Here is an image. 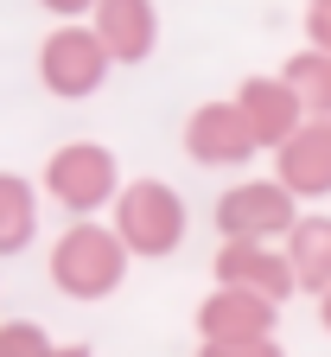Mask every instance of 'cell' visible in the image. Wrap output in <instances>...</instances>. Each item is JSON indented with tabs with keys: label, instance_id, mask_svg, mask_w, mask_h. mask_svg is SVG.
Wrapping results in <instances>:
<instances>
[{
	"label": "cell",
	"instance_id": "cell-6",
	"mask_svg": "<svg viewBox=\"0 0 331 357\" xmlns=\"http://www.w3.org/2000/svg\"><path fill=\"white\" fill-rule=\"evenodd\" d=\"M229 102L243 109L255 147H268V153H280V147L306 128V102H300V89H293L287 77H243Z\"/></svg>",
	"mask_w": 331,
	"mask_h": 357
},
{
	"label": "cell",
	"instance_id": "cell-11",
	"mask_svg": "<svg viewBox=\"0 0 331 357\" xmlns=\"http://www.w3.org/2000/svg\"><path fill=\"white\" fill-rule=\"evenodd\" d=\"M96 38L115 64H147L160 45V7L153 0H96Z\"/></svg>",
	"mask_w": 331,
	"mask_h": 357
},
{
	"label": "cell",
	"instance_id": "cell-2",
	"mask_svg": "<svg viewBox=\"0 0 331 357\" xmlns=\"http://www.w3.org/2000/svg\"><path fill=\"white\" fill-rule=\"evenodd\" d=\"M109 223H115V236L128 243V255L160 261V255H172L185 243L192 211H185V198L166 185V178H128L121 198H115V211H109Z\"/></svg>",
	"mask_w": 331,
	"mask_h": 357
},
{
	"label": "cell",
	"instance_id": "cell-4",
	"mask_svg": "<svg viewBox=\"0 0 331 357\" xmlns=\"http://www.w3.org/2000/svg\"><path fill=\"white\" fill-rule=\"evenodd\" d=\"M115 58H109V45L96 38V26H83V20H64L52 38L38 45V83L52 89L58 102H83V96H96V89L109 83Z\"/></svg>",
	"mask_w": 331,
	"mask_h": 357
},
{
	"label": "cell",
	"instance_id": "cell-15",
	"mask_svg": "<svg viewBox=\"0 0 331 357\" xmlns=\"http://www.w3.org/2000/svg\"><path fill=\"white\" fill-rule=\"evenodd\" d=\"M0 357H58V344L32 319H0Z\"/></svg>",
	"mask_w": 331,
	"mask_h": 357
},
{
	"label": "cell",
	"instance_id": "cell-14",
	"mask_svg": "<svg viewBox=\"0 0 331 357\" xmlns=\"http://www.w3.org/2000/svg\"><path fill=\"white\" fill-rule=\"evenodd\" d=\"M280 77H287L293 89H300V102H306V115H325L331 121V52H293L287 64H280Z\"/></svg>",
	"mask_w": 331,
	"mask_h": 357
},
{
	"label": "cell",
	"instance_id": "cell-18",
	"mask_svg": "<svg viewBox=\"0 0 331 357\" xmlns=\"http://www.w3.org/2000/svg\"><path fill=\"white\" fill-rule=\"evenodd\" d=\"M45 13H58V20H83V13H96V0H38Z\"/></svg>",
	"mask_w": 331,
	"mask_h": 357
},
{
	"label": "cell",
	"instance_id": "cell-16",
	"mask_svg": "<svg viewBox=\"0 0 331 357\" xmlns=\"http://www.w3.org/2000/svg\"><path fill=\"white\" fill-rule=\"evenodd\" d=\"M198 357H287L274 338H236V344H198Z\"/></svg>",
	"mask_w": 331,
	"mask_h": 357
},
{
	"label": "cell",
	"instance_id": "cell-9",
	"mask_svg": "<svg viewBox=\"0 0 331 357\" xmlns=\"http://www.w3.org/2000/svg\"><path fill=\"white\" fill-rule=\"evenodd\" d=\"M280 306L249 294V287H210L198 306V338L204 344H236V338H274Z\"/></svg>",
	"mask_w": 331,
	"mask_h": 357
},
{
	"label": "cell",
	"instance_id": "cell-8",
	"mask_svg": "<svg viewBox=\"0 0 331 357\" xmlns=\"http://www.w3.org/2000/svg\"><path fill=\"white\" fill-rule=\"evenodd\" d=\"M210 275H217V287H249V294H261L274 306H287L300 294V275H293L287 249H274V243H223Z\"/></svg>",
	"mask_w": 331,
	"mask_h": 357
},
{
	"label": "cell",
	"instance_id": "cell-20",
	"mask_svg": "<svg viewBox=\"0 0 331 357\" xmlns=\"http://www.w3.org/2000/svg\"><path fill=\"white\" fill-rule=\"evenodd\" d=\"M318 319H325V332H331V294H318Z\"/></svg>",
	"mask_w": 331,
	"mask_h": 357
},
{
	"label": "cell",
	"instance_id": "cell-19",
	"mask_svg": "<svg viewBox=\"0 0 331 357\" xmlns=\"http://www.w3.org/2000/svg\"><path fill=\"white\" fill-rule=\"evenodd\" d=\"M58 357H96L89 344H58Z\"/></svg>",
	"mask_w": 331,
	"mask_h": 357
},
{
	"label": "cell",
	"instance_id": "cell-3",
	"mask_svg": "<svg viewBox=\"0 0 331 357\" xmlns=\"http://www.w3.org/2000/svg\"><path fill=\"white\" fill-rule=\"evenodd\" d=\"M45 198L58 211L77 217H96V211H115L121 198V160L102 147V141H64L52 160H45Z\"/></svg>",
	"mask_w": 331,
	"mask_h": 357
},
{
	"label": "cell",
	"instance_id": "cell-1",
	"mask_svg": "<svg viewBox=\"0 0 331 357\" xmlns=\"http://www.w3.org/2000/svg\"><path fill=\"white\" fill-rule=\"evenodd\" d=\"M128 243L115 236V223H96V217H77L70 230L52 243V287L64 300H109L121 281H128Z\"/></svg>",
	"mask_w": 331,
	"mask_h": 357
},
{
	"label": "cell",
	"instance_id": "cell-13",
	"mask_svg": "<svg viewBox=\"0 0 331 357\" xmlns=\"http://www.w3.org/2000/svg\"><path fill=\"white\" fill-rule=\"evenodd\" d=\"M38 236V185L26 172H0V255H20Z\"/></svg>",
	"mask_w": 331,
	"mask_h": 357
},
{
	"label": "cell",
	"instance_id": "cell-7",
	"mask_svg": "<svg viewBox=\"0 0 331 357\" xmlns=\"http://www.w3.org/2000/svg\"><path fill=\"white\" fill-rule=\"evenodd\" d=\"M261 147H255V134L243 121V109L236 102H198L192 115H185V160L192 166H249Z\"/></svg>",
	"mask_w": 331,
	"mask_h": 357
},
{
	"label": "cell",
	"instance_id": "cell-17",
	"mask_svg": "<svg viewBox=\"0 0 331 357\" xmlns=\"http://www.w3.org/2000/svg\"><path fill=\"white\" fill-rule=\"evenodd\" d=\"M306 45L312 52H331V7H306Z\"/></svg>",
	"mask_w": 331,
	"mask_h": 357
},
{
	"label": "cell",
	"instance_id": "cell-10",
	"mask_svg": "<svg viewBox=\"0 0 331 357\" xmlns=\"http://www.w3.org/2000/svg\"><path fill=\"white\" fill-rule=\"evenodd\" d=\"M274 178L293 198H331V121L306 115V128L274 153Z\"/></svg>",
	"mask_w": 331,
	"mask_h": 357
},
{
	"label": "cell",
	"instance_id": "cell-21",
	"mask_svg": "<svg viewBox=\"0 0 331 357\" xmlns=\"http://www.w3.org/2000/svg\"><path fill=\"white\" fill-rule=\"evenodd\" d=\"M312 7H331V0H312Z\"/></svg>",
	"mask_w": 331,
	"mask_h": 357
},
{
	"label": "cell",
	"instance_id": "cell-12",
	"mask_svg": "<svg viewBox=\"0 0 331 357\" xmlns=\"http://www.w3.org/2000/svg\"><path fill=\"white\" fill-rule=\"evenodd\" d=\"M293 261V275H300V294H331V217L312 211L293 223V236L280 243Z\"/></svg>",
	"mask_w": 331,
	"mask_h": 357
},
{
	"label": "cell",
	"instance_id": "cell-5",
	"mask_svg": "<svg viewBox=\"0 0 331 357\" xmlns=\"http://www.w3.org/2000/svg\"><path fill=\"white\" fill-rule=\"evenodd\" d=\"M217 230L223 243H287L300 223V198L280 185V178H243L217 198Z\"/></svg>",
	"mask_w": 331,
	"mask_h": 357
}]
</instances>
